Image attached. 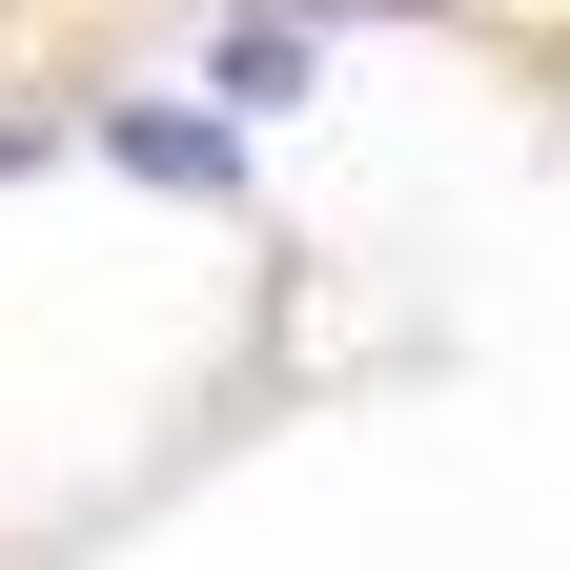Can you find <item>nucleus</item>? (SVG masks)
Segmentation results:
<instances>
[{
  "label": "nucleus",
  "mask_w": 570,
  "mask_h": 570,
  "mask_svg": "<svg viewBox=\"0 0 570 570\" xmlns=\"http://www.w3.org/2000/svg\"><path fill=\"white\" fill-rule=\"evenodd\" d=\"M0 164H41V102H0Z\"/></svg>",
  "instance_id": "f257e3e1"
},
{
  "label": "nucleus",
  "mask_w": 570,
  "mask_h": 570,
  "mask_svg": "<svg viewBox=\"0 0 570 570\" xmlns=\"http://www.w3.org/2000/svg\"><path fill=\"white\" fill-rule=\"evenodd\" d=\"M387 21H428V0H387Z\"/></svg>",
  "instance_id": "f03ea898"
}]
</instances>
